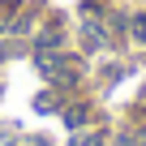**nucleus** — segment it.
I'll use <instances>...</instances> for the list:
<instances>
[{
  "label": "nucleus",
  "instance_id": "nucleus-1",
  "mask_svg": "<svg viewBox=\"0 0 146 146\" xmlns=\"http://www.w3.org/2000/svg\"><path fill=\"white\" fill-rule=\"evenodd\" d=\"M73 146H99V137H82V142H73Z\"/></svg>",
  "mask_w": 146,
  "mask_h": 146
}]
</instances>
